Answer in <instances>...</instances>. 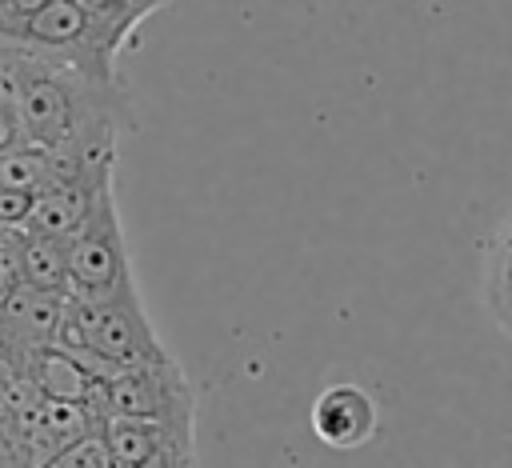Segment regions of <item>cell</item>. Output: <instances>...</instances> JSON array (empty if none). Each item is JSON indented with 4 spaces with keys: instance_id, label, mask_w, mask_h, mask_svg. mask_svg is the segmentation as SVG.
Masks as SVG:
<instances>
[{
    "instance_id": "obj_10",
    "label": "cell",
    "mask_w": 512,
    "mask_h": 468,
    "mask_svg": "<svg viewBox=\"0 0 512 468\" xmlns=\"http://www.w3.org/2000/svg\"><path fill=\"white\" fill-rule=\"evenodd\" d=\"M484 300L492 320L512 336V216L496 228L484 252Z\"/></svg>"
},
{
    "instance_id": "obj_14",
    "label": "cell",
    "mask_w": 512,
    "mask_h": 468,
    "mask_svg": "<svg viewBox=\"0 0 512 468\" xmlns=\"http://www.w3.org/2000/svg\"><path fill=\"white\" fill-rule=\"evenodd\" d=\"M20 284V232L0 228V300Z\"/></svg>"
},
{
    "instance_id": "obj_5",
    "label": "cell",
    "mask_w": 512,
    "mask_h": 468,
    "mask_svg": "<svg viewBox=\"0 0 512 468\" xmlns=\"http://www.w3.org/2000/svg\"><path fill=\"white\" fill-rule=\"evenodd\" d=\"M312 432L320 444L328 448H364L376 428H380V412L376 400L360 388V384H328L316 400H312Z\"/></svg>"
},
{
    "instance_id": "obj_18",
    "label": "cell",
    "mask_w": 512,
    "mask_h": 468,
    "mask_svg": "<svg viewBox=\"0 0 512 468\" xmlns=\"http://www.w3.org/2000/svg\"><path fill=\"white\" fill-rule=\"evenodd\" d=\"M0 468H24V460H20L16 444H12V436L4 432V424H0Z\"/></svg>"
},
{
    "instance_id": "obj_11",
    "label": "cell",
    "mask_w": 512,
    "mask_h": 468,
    "mask_svg": "<svg viewBox=\"0 0 512 468\" xmlns=\"http://www.w3.org/2000/svg\"><path fill=\"white\" fill-rule=\"evenodd\" d=\"M0 188H16V192H44L52 188V152L20 144L12 152L0 156Z\"/></svg>"
},
{
    "instance_id": "obj_12",
    "label": "cell",
    "mask_w": 512,
    "mask_h": 468,
    "mask_svg": "<svg viewBox=\"0 0 512 468\" xmlns=\"http://www.w3.org/2000/svg\"><path fill=\"white\" fill-rule=\"evenodd\" d=\"M48 468H112V460H108L104 440H100V432H96V436H88V440L72 444L64 456H56Z\"/></svg>"
},
{
    "instance_id": "obj_16",
    "label": "cell",
    "mask_w": 512,
    "mask_h": 468,
    "mask_svg": "<svg viewBox=\"0 0 512 468\" xmlns=\"http://www.w3.org/2000/svg\"><path fill=\"white\" fill-rule=\"evenodd\" d=\"M52 0H0V32L12 28V24H24L32 20L36 12H44Z\"/></svg>"
},
{
    "instance_id": "obj_9",
    "label": "cell",
    "mask_w": 512,
    "mask_h": 468,
    "mask_svg": "<svg viewBox=\"0 0 512 468\" xmlns=\"http://www.w3.org/2000/svg\"><path fill=\"white\" fill-rule=\"evenodd\" d=\"M20 284L36 292L68 296V248L48 236L20 232Z\"/></svg>"
},
{
    "instance_id": "obj_1",
    "label": "cell",
    "mask_w": 512,
    "mask_h": 468,
    "mask_svg": "<svg viewBox=\"0 0 512 468\" xmlns=\"http://www.w3.org/2000/svg\"><path fill=\"white\" fill-rule=\"evenodd\" d=\"M56 348H64L92 380H112L120 372L156 368L172 360L144 312L140 292L104 304L68 300L56 332Z\"/></svg>"
},
{
    "instance_id": "obj_17",
    "label": "cell",
    "mask_w": 512,
    "mask_h": 468,
    "mask_svg": "<svg viewBox=\"0 0 512 468\" xmlns=\"http://www.w3.org/2000/svg\"><path fill=\"white\" fill-rule=\"evenodd\" d=\"M192 460H196V444L192 448H172L160 460H152L148 468H192Z\"/></svg>"
},
{
    "instance_id": "obj_13",
    "label": "cell",
    "mask_w": 512,
    "mask_h": 468,
    "mask_svg": "<svg viewBox=\"0 0 512 468\" xmlns=\"http://www.w3.org/2000/svg\"><path fill=\"white\" fill-rule=\"evenodd\" d=\"M32 192H16V188H0V228L8 232H24L28 216H32Z\"/></svg>"
},
{
    "instance_id": "obj_3",
    "label": "cell",
    "mask_w": 512,
    "mask_h": 468,
    "mask_svg": "<svg viewBox=\"0 0 512 468\" xmlns=\"http://www.w3.org/2000/svg\"><path fill=\"white\" fill-rule=\"evenodd\" d=\"M88 412L104 420H156V424H196V396L176 360L156 368H132L112 380H96Z\"/></svg>"
},
{
    "instance_id": "obj_19",
    "label": "cell",
    "mask_w": 512,
    "mask_h": 468,
    "mask_svg": "<svg viewBox=\"0 0 512 468\" xmlns=\"http://www.w3.org/2000/svg\"><path fill=\"white\" fill-rule=\"evenodd\" d=\"M0 412H4V388H0Z\"/></svg>"
},
{
    "instance_id": "obj_7",
    "label": "cell",
    "mask_w": 512,
    "mask_h": 468,
    "mask_svg": "<svg viewBox=\"0 0 512 468\" xmlns=\"http://www.w3.org/2000/svg\"><path fill=\"white\" fill-rule=\"evenodd\" d=\"M112 188L108 184H88V180H68V184H52L44 192H36L32 200V216L24 224V232H36V236H48L56 244H68L92 216L100 192Z\"/></svg>"
},
{
    "instance_id": "obj_15",
    "label": "cell",
    "mask_w": 512,
    "mask_h": 468,
    "mask_svg": "<svg viewBox=\"0 0 512 468\" xmlns=\"http://www.w3.org/2000/svg\"><path fill=\"white\" fill-rule=\"evenodd\" d=\"M24 144V128H20V116H16V104L12 100H0V156L20 148Z\"/></svg>"
},
{
    "instance_id": "obj_6",
    "label": "cell",
    "mask_w": 512,
    "mask_h": 468,
    "mask_svg": "<svg viewBox=\"0 0 512 468\" xmlns=\"http://www.w3.org/2000/svg\"><path fill=\"white\" fill-rule=\"evenodd\" d=\"M104 452L112 468H148L172 448L196 444V424H156V420H104Z\"/></svg>"
},
{
    "instance_id": "obj_2",
    "label": "cell",
    "mask_w": 512,
    "mask_h": 468,
    "mask_svg": "<svg viewBox=\"0 0 512 468\" xmlns=\"http://www.w3.org/2000/svg\"><path fill=\"white\" fill-rule=\"evenodd\" d=\"M64 248H68V300L104 304V300L136 296L128 236L116 212V184L100 192L88 224Z\"/></svg>"
},
{
    "instance_id": "obj_8",
    "label": "cell",
    "mask_w": 512,
    "mask_h": 468,
    "mask_svg": "<svg viewBox=\"0 0 512 468\" xmlns=\"http://www.w3.org/2000/svg\"><path fill=\"white\" fill-rule=\"evenodd\" d=\"M20 376L32 380V388L44 400H64V404H84V408H88V396L96 388V380L64 348H44L40 356L28 360V368Z\"/></svg>"
},
{
    "instance_id": "obj_4",
    "label": "cell",
    "mask_w": 512,
    "mask_h": 468,
    "mask_svg": "<svg viewBox=\"0 0 512 468\" xmlns=\"http://www.w3.org/2000/svg\"><path fill=\"white\" fill-rule=\"evenodd\" d=\"M64 304L68 296L36 292L24 284H16L0 300V372L20 376L32 356H40L44 348H56Z\"/></svg>"
}]
</instances>
